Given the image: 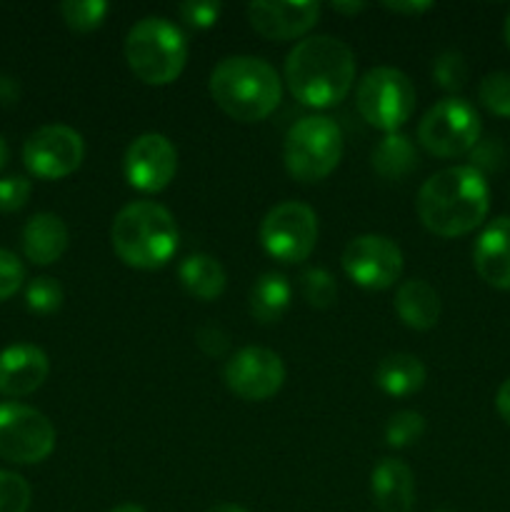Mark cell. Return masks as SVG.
Segmentation results:
<instances>
[{"label": "cell", "instance_id": "32", "mask_svg": "<svg viewBox=\"0 0 510 512\" xmlns=\"http://www.w3.org/2000/svg\"><path fill=\"white\" fill-rule=\"evenodd\" d=\"M220 10H223V5L213 3V0H188V3L178 5L180 20L198 30H205L218 23Z\"/></svg>", "mask_w": 510, "mask_h": 512}, {"label": "cell", "instance_id": "23", "mask_svg": "<svg viewBox=\"0 0 510 512\" xmlns=\"http://www.w3.org/2000/svg\"><path fill=\"white\" fill-rule=\"evenodd\" d=\"M178 275L185 293H190L198 300H205V303L220 298L225 290V280H228L225 278L223 265H220L213 255L205 253L188 255V258L180 263Z\"/></svg>", "mask_w": 510, "mask_h": 512}, {"label": "cell", "instance_id": "45", "mask_svg": "<svg viewBox=\"0 0 510 512\" xmlns=\"http://www.w3.org/2000/svg\"><path fill=\"white\" fill-rule=\"evenodd\" d=\"M435 512H450V510H435Z\"/></svg>", "mask_w": 510, "mask_h": 512}, {"label": "cell", "instance_id": "17", "mask_svg": "<svg viewBox=\"0 0 510 512\" xmlns=\"http://www.w3.org/2000/svg\"><path fill=\"white\" fill-rule=\"evenodd\" d=\"M473 265L480 280H485L490 288L510 290V215L495 218L478 235Z\"/></svg>", "mask_w": 510, "mask_h": 512}, {"label": "cell", "instance_id": "13", "mask_svg": "<svg viewBox=\"0 0 510 512\" xmlns=\"http://www.w3.org/2000/svg\"><path fill=\"white\" fill-rule=\"evenodd\" d=\"M225 385L233 395L248 403H260L268 400L283 388L285 383V365L278 353L268 348H250L238 350L233 358L225 363L223 370Z\"/></svg>", "mask_w": 510, "mask_h": 512}, {"label": "cell", "instance_id": "37", "mask_svg": "<svg viewBox=\"0 0 510 512\" xmlns=\"http://www.w3.org/2000/svg\"><path fill=\"white\" fill-rule=\"evenodd\" d=\"M383 8L395 15H408V18L413 15V18H418L420 13L433 8V3H428V0H410V3H383Z\"/></svg>", "mask_w": 510, "mask_h": 512}, {"label": "cell", "instance_id": "36", "mask_svg": "<svg viewBox=\"0 0 510 512\" xmlns=\"http://www.w3.org/2000/svg\"><path fill=\"white\" fill-rule=\"evenodd\" d=\"M195 343L203 350L208 358H223L230 348V338L223 328L218 325H205V328H198L195 333Z\"/></svg>", "mask_w": 510, "mask_h": 512}, {"label": "cell", "instance_id": "15", "mask_svg": "<svg viewBox=\"0 0 510 512\" xmlns=\"http://www.w3.org/2000/svg\"><path fill=\"white\" fill-rule=\"evenodd\" d=\"M320 18L318 3H280V0H255L248 5V20L265 40H295L308 33Z\"/></svg>", "mask_w": 510, "mask_h": 512}, {"label": "cell", "instance_id": "29", "mask_svg": "<svg viewBox=\"0 0 510 512\" xmlns=\"http://www.w3.org/2000/svg\"><path fill=\"white\" fill-rule=\"evenodd\" d=\"M433 78L443 90L458 93L468 83V63H465L463 53H458V50L440 53L433 63Z\"/></svg>", "mask_w": 510, "mask_h": 512}, {"label": "cell", "instance_id": "26", "mask_svg": "<svg viewBox=\"0 0 510 512\" xmlns=\"http://www.w3.org/2000/svg\"><path fill=\"white\" fill-rule=\"evenodd\" d=\"M300 293L310 308L325 310L338 300V283L333 275L323 268H308L300 275Z\"/></svg>", "mask_w": 510, "mask_h": 512}, {"label": "cell", "instance_id": "16", "mask_svg": "<svg viewBox=\"0 0 510 512\" xmlns=\"http://www.w3.org/2000/svg\"><path fill=\"white\" fill-rule=\"evenodd\" d=\"M50 373V360L45 350L35 345L18 343L0 350V395L23 398L35 393Z\"/></svg>", "mask_w": 510, "mask_h": 512}, {"label": "cell", "instance_id": "33", "mask_svg": "<svg viewBox=\"0 0 510 512\" xmlns=\"http://www.w3.org/2000/svg\"><path fill=\"white\" fill-rule=\"evenodd\" d=\"M30 180L23 175L0 178V213H18L30 198Z\"/></svg>", "mask_w": 510, "mask_h": 512}, {"label": "cell", "instance_id": "7", "mask_svg": "<svg viewBox=\"0 0 510 512\" xmlns=\"http://www.w3.org/2000/svg\"><path fill=\"white\" fill-rule=\"evenodd\" d=\"M355 105L363 120L373 128L398 133L415 110V88L408 75L398 68H373L355 90Z\"/></svg>", "mask_w": 510, "mask_h": 512}, {"label": "cell", "instance_id": "22", "mask_svg": "<svg viewBox=\"0 0 510 512\" xmlns=\"http://www.w3.org/2000/svg\"><path fill=\"white\" fill-rule=\"evenodd\" d=\"M373 170L383 180H403L418 168V148L405 133H388L370 155Z\"/></svg>", "mask_w": 510, "mask_h": 512}, {"label": "cell", "instance_id": "11", "mask_svg": "<svg viewBox=\"0 0 510 512\" xmlns=\"http://www.w3.org/2000/svg\"><path fill=\"white\" fill-rule=\"evenodd\" d=\"M85 158L83 135L68 125H43L28 135L23 163L40 180H63L80 168Z\"/></svg>", "mask_w": 510, "mask_h": 512}, {"label": "cell", "instance_id": "2", "mask_svg": "<svg viewBox=\"0 0 510 512\" xmlns=\"http://www.w3.org/2000/svg\"><path fill=\"white\" fill-rule=\"evenodd\" d=\"M285 83L293 98L308 108H333L353 90V50L333 35L300 40L285 58Z\"/></svg>", "mask_w": 510, "mask_h": 512}, {"label": "cell", "instance_id": "27", "mask_svg": "<svg viewBox=\"0 0 510 512\" xmlns=\"http://www.w3.org/2000/svg\"><path fill=\"white\" fill-rule=\"evenodd\" d=\"M425 433L423 415L415 410H400V413L390 415L388 425H385V443L390 448H408V445L418 443Z\"/></svg>", "mask_w": 510, "mask_h": 512}, {"label": "cell", "instance_id": "30", "mask_svg": "<svg viewBox=\"0 0 510 512\" xmlns=\"http://www.w3.org/2000/svg\"><path fill=\"white\" fill-rule=\"evenodd\" d=\"M25 303L33 313L50 315L63 305V288L50 275H40V278L30 280L28 290H25Z\"/></svg>", "mask_w": 510, "mask_h": 512}, {"label": "cell", "instance_id": "18", "mask_svg": "<svg viewBox=\"0 0 510 512\" xmlns=\"http://www.w3.org/2000/svg\"><path fill=\"white\" fill-rule=\"evenodd\" d=\"M370 493L380 512H410L415 503V480L403 460L383 458L370 475Z\"/></svg>", "mask_w": 510, "mask_h": 512}, {"label": "cell", "instance_id": "31", "mask_svg": "<svg viewBox=\"0 0 510 512\" xmlns=\"http://www.w3.org/2000/svg\"><path fill=\"white\" fill-rule=\"evenodd\" d=\"M30 485L18 473L0 470V512H28Z\"/></svg>", "mask_w": 510, "mask_h": 512}, {"label": "cell", "instance_id": "14", "mask_svg": "<svg viewBox=\"0 0 510 512\" xmlns=\"http://www.w3.org/2000/svg\"><path fill=\"white\" fill-rule=\"evenodd\" d=\"M123 173L130 188L140 193H160L178 173V150L160 133L138 135L125 150Z\"/></svg>", "mask_w": 510, "mask_h": 512}, {"label": "cell", "instance_id": "12", "mask_svg": "<svg viewBox=\"0 0 510 512\" xmlns=\"http://www.w3.org/2000/svg\"><path fill=\"white\" fill-rule=\"evenodd\" d=\"M345 275L365 290H385L403 273V253L385 235H358L340 255Z\"/></svg>", "mask_w": 510, "mask_h": 512}, {"label": "cell", "instance_id": "24", "mask_svg": "<svg viewBox=\"0 0 510 512\" xmlns=\"http://www.w3.org/2000/svg\"><path fill=\"white\" fill-rule=\"evenodd\" d=\"M290 295L293 288L283 273H263L250 288V315L263 325L278 323L290 308Z\"/></svg>", "mask_w": 510, "mask_h": 512}, {"label": "cell", "instance_id": "28", "mask_svg": "<svg viewBox=\"0 0 510 512\" xmlns=\"http://www.w3.org/2000/svg\"><path fill=\"white\" fill-rule=\"evenodd\" d=\"M478 98L485 108L498 118H510V73L500 70V73H490L480 80Z\"/></svg>", "mask_w": 510, "mask_h": 512}, {"label": "cell", "instance_id": "34", "mask_svg": "<svg viewBox=\"0 0 510 512\" xmlns=\"http://www.w3.org/2000/svg\"><path fill=\"white\" fill-rule=\"evenodd\" d=\"M23 280L25 268L18 260V255L0 248V303L13 298V295L23 288Z\"/></svg>", "mask_w": 510, "mask_h": 512}, {"label": "cell", "instance_id": "8", "mask_svg": "<svg viewBox=\"0 0 510 512\" xmlns=\"http://www.w3.org/2000/svg\"><path fill=\"white\" fill-rule=\"evenodd\" d=\"M418 140L435 158H460L480 140V115L468 100L443 98L423 115Z\"/></svg>", "mask_w": 510, "mask_h": 512}, {"label": "cell", "instance_id": "40", "mask_svg": "<svg viewBox=\"0 0 510 512\" xmlns=\"http://www.w3.org/2000/svg\"><path fill=\"white\" fill-rule=\"evenodd\" d=\"M330 8H333L335 13L355 15V13H360V10L368 8V5H365V3H330Z\"/></svg>", "mask_w": 510, "mask_h": 512}, {"label": "cell", "instance_id": "6", "mask_svg": "<svg viewBox=\"0 0 510 512\" xmlns=\"http://www.w3.org/2000/svg\"><path fill=\"white\" fill-rule=\"evenodd\" d=\"M343 158V130L328 115H305L285 135L283 160L300 183H318Z\"/></svg>", "mask_w": 510, "mask_h": 512}, {"label": "cell", "instance_id": "5", "mask_svg": "<svg viewBox=\"0 0 510 512\" xmlns=\"http://www.w3.org/2000/svg\"><path fill=\"white\" fill-rule=\"evenodd\" d=\"M128 68L145 85H170L180 78L188 63V40L168 18L148 15L125 35Z\"/></svg>", "mask_w": 510, "mask_h": 512}, {"label": "cell", "instance_id": "20", "mask_svg": "<svg viewBox=\"0 0 510 512\" xmlns=\"http://www.w3.org/2000/svg\"><path fill=\"white\" fill-rule=\"evenodd\" d=\"M395 313L408 328L430 330L440 318V295L425 280H405L395 293Z\"/></svg>", "mask_w": 510, "mask_h": 512}, {"label": "cell", "instance_id": "38", "mask_svg": "<svg viewBox=\"0 0 510 512\" xmlns=\"http://www.w3.org/2000/svg\"><path fill=\"white\" fill-rule=\"evenodd\" d=\"M20 98L18 80L10 75H0V105H15Z\"/></svg>", "mask_w": 510, "mask_h": 512}, {"label": "cell", "instance_id": "10", "mask_svg": "<svg viewBox=\"0 0 510 512\" xmlns=\"http://www.w3.org/2000/svg\"><path fill=\"white\" fill-rule=\"evenodd\" d=\"M53 450L55 428L40 410L20 403L0 405V458L15 465H35Z\"/></svg>", "mask_w": 510, "mask_h": 512}, {"label": "cell", "instance_id": "44", "mask_svg": "<svg viewBox=\"0 0 510 512\" xmlns=\"http://www.w3.org/2000/svg\"><path fill=\"white\" fill-rule=\"evenodd\" d=\"M503 35H505V43H508V48H510V10H508V15H505V25H503Z\"/></svg>", "mask_w": 510, "mask_h": 512}, {"label": "cell", "instance_id": "1", "mask_svg": "<svg viewBox=\"0 0 510 512\" xmlns=\"http://www.w3.org/2000/svg\"><path fill=\"white\" fill-rule=\"evenodd\" d=\"M418 218L438 238H460L480 228L490 210V188L483 173L453 165L430 175L418 193Z\"/></svg>", "mask_w": 510, "mask_h": 512}, {"label": "cell", "instance_id": "43", "mask_svg": "<svg viewBox=\"0 0 510 512\" xmlns=\"http://www.w3.org/2000/svg\"><path fill=\"white\" fill-rule=\"evenodd\" d=\"M110 512H145L140 505H133V503H125V505H118V508H113Z\"/></svg>", "mask_w": 510, "mask_h": 512}, {"label": "cell", "instance_id": "42", "mask_svg": "<svg viewBox=\"0 0 510 512\" xmlns=\"http://www.w3.org/2000/svg\"><path fill=\"white\" fill-rule=\"evenodd\" d=\"M10 158V150H8V143L3 140V135H0V170L5 168V163H8Z\"/></svg>", "mask_w": 510, "mask_h": 512}, {"label": "cell", "instance_id": "39", "mask_svg": "<svg viewBox=\"0 0 510 512\" xmlns=\"http://www.w3.org/2000/svg\"><path fill=\"white\" fill-rule=\"evenodd\" d=\"M495 408H498L500 418L510 425V378L498 388V395H495Z\"/></svg>", "mask_w": 510, "mask_h": 512}, {"label": "cell", "instance_id": "3", "mask_svg": "<svg viewBox=\"0 0 510 512\" xmlns=\"http://www.w3.org/2000/svg\"><path fill=\"white\" fill-rule=\"evenodd\" d=\"M210 95L238 123L265 120L283 98V83L270 63L253 55H230L210 73Z\"/></svg>", "mask_w": 510, "mask_h": 512}, {"label": "cell", "instance_id": "19", "mask_svg": "<svg viewBox=\"0 0 510 512\" xmlns=\"http://www.w3.org/2000/svg\"><path fill=\"white\" fill-rule=\"evenodd\" d=\"M68 250V228L55 213H38L23 228V253L33 265H53Z\"/></svg>", "mask_w": 510, "mask_h": 512}, {"label": "cell", "instance_id": "25", "mask_svg": "<svg viewBox=\"0 0 510 512\" xmlns=\"http://www.w3.org/2000/svg\"><path fill=\"white\" fill-rule=\"evenodd\" d=\"M110 5L103 0H65L60 5V15H63L65 25L75 33H90V30L100 28L108 15Z\"/></svg>", "mask_w": 510, "mask_h": 512}, {"label": "cell", "instance_id": "35", "mask_svg": "<svg viewBox=\"0 0 510 512\" xmlns=\"http://www.w3.org/2000/svg\"><path fill=\"white\" fill-rule=\"evenodd\" d=\"M505 160V150L498 140H478L473 150H470V168L478 173H488V170H498Z\"/></svg>", "mask_w": 510, "mask_h": 512}, {"label": "cell", "instance_id": "9", "mask_svg": "<svg viewBox=\"0 0 510 512\" xmlns=\"http://www.w3.org/2000/svg\"><path fill=\"white\" fill-rule=\"evenodd\" d=\"M260 243L280 263H303L318 243V215L310 205L285 200L270 208L260 223Z\"/></svg>", "mask_w": 510, "mask_h": 512}, {"label": "cell", "instance_id": "4", "mask_svg": "<svg viewBox=\"0 0 510 512\" xmlns=\"http://www.w3.org/2000/svg\"><path fill=\"white\" fill-rule=\"evenodd\" d=\"M178 225L168 208L153 200H135L115 215L110 243L128 268H163L178 250Z\"/></svg>", "mask_w": 510, "mask_h": 512}, {"label": "cell", "instance_id": "41", "mask_svg": "<svg viewBox=\"0 0 510 512\" xmlns=\"http://www.w3.org/2000/svg\"><path fill=\"white\" fill-rule=\"evenodd\" d=\"M208 512H248V510L240 508V505L235 503H220V505H213Z\"/></svg>", "mask_w": 510, "mask_h": 512}, {"label": "cell", "instance_id": "21", "mask_svg": "<svg viewBox=\"0 0 510 512\" xmlns=\"http://www.w3.org/2000/svg\"><path fill=\"white\" fill-rule=\"evenodd\" d=\"M375 385L390 398H408L425 385V365L410 353H393L375 368Z\"/></svg>", "mask_w": 510, "mask_h": 512}]
</instances>
